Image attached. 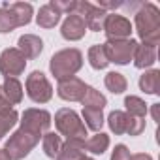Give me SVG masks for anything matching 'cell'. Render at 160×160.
<instances>
[{"mask_svg":"<svg viewBox=\"0 0 160 160\" xmlns=\"http://www.w3.org/2000/svg\"><path fill=\"white\" fill-rule=\"evenodd\" d=\"M136 30L141 38V43L158 45L160 40V10L152 2L139 4V10L136 12Z\"/></svg>","mask_w":160,"mask_h":160,"instance_id":"6da1fadb","label":"cell"},{"mask_svg":"<svg viewBox=\"0 0 160 160\" xmlns=\"http://www.w3.org/2000/svg\"><path fill=\"white\" fill-rule=\"evenodd\" d=\"M81 66H83V53L79 49H75V47L60 49L49 60V70L55 75L57 81L73 77L79 70H81Z\"/></svg>","mask_w":160,"mask_h":160,"instance_id":"7a4b0ae2","label":"cell"},{"mask_svg":"<svg viewBox=\"0 0 160 160\" xmlns=\"http://www.w3.org/2000/svg\"><path fill=\"white\" fill-rule=\"evenodd\" d=\"M42 138H43V136H38V134H34V132H30V130L19 126V130H15V132L10 136V139L6 141L4 151L10 154L12 160H23L25 156L30 154V151L40 143Z\"/></svg>","mask_w":160,"mask_h":160,"instance_id":"3957f363","label":"cell"},{"mask_svg":"<svg viewBox=\"0 0 160 160\" xmlns=\"http://www.w3.org/2000/svg\"><path fill=\"white\" fill-rule=\"evenodd\" d=\"M55 126L60 136H66V139H83L85 141L89 136L83 121L70 108H62L55 113Z\"/></svg>","mask_w":160,"mask_h":160,"instance_id":"277c9868","label":"cell"},{"mask_svg":"<svg viewBox=\"0 0 160 160\" xmlns=\"http://www.w3.org/2000/svg\"><path fill=\"white\" fill-rule=\"evenodd\" d=\"M25 87H27L28 98H30L32 102H36V104H45V102H49V100L53 98V87H51L49 79L45 77L43 72L34 70V72L27 77Z\"/></svg>","mask_w":160,"mask_h":160,"instance_id":"5b68a950","label":"cell"},{"mask_svg":"<svg viewBox=\"0 0 160 160\" xmlns=\"http://www.w3.org/2000/svg\"><path fill=\"white\" fill-rule=\"evenodd\" d=\"M104 45H106L109 64L115 62L119 66H124L134 58V51L138 47V42L132 38H128V40H108V43H104Z\"/></svg>","mask_w":160,"mask_h":160,"instance_id":"8992f818","label":"cell"},{"mask_svg":"<svg viewBox=\"0 0 160 160\" xmlns=\"http://www.w3.org/2000/svg\"><path fill=\"white\" fill-rule=\"evenodd\" d=\"M21 126L38 134V136H43L45 132H49V126L53 122L51 119V113L45 111V109H38V108H28L23 111L21 115Z\"/></svg>","mask_w":160,"mask_h":160,"instance_id":"52a82bcc","label":"cell"},{"mask_svg":"<svg viewBox=\"0 0 160 160\" xmlns=\"http://www.w3.org/2000/svg\"><path fill=\"white\" fill-rule=\"evenodd\" d=\"M27 58L17 47H8L0 53V73L4 77H17L25 72Z\"/></svg>","mask_w":160,"mask_h":160,"instance_id":"ba28073f","label":"cell"},{"mask_svg":"<svg viewBox=\"0 0 160 160\" xmlns=\"http://www.w3.org/2000/svg\"><path fill=\"white\" fill-rule=\"evenodd\" d=\"M73 13L81 15L87 25V30H92V32H100L104 28V21L108 17L106 10H102L100 6L91 4V2H75Z\"/></svg>","mask_w":160,"mask_h":160,"instance_id":"9c48e42d","label":"cell"},{"mask_svg":"<svg viewBox=\"0 0 160 160\" xmlns=\"http://www.w3.org/2000/svg\"><path fill=\"white\" fill-rule=\"evenodd\" d=\"M108 36V40H128L132 34V23L119 13H108L102 28Z\"/></svg>","mask_w":160,"mask_h":160,"instance_id":"30bf717a","label":"cell"},{"mask_svg":"<svg viewBox=\"0 0 160 160\" xmlns=\"http://www.w3.org/2000/svg\"><path fill=\"white\" fill-rule=\"evenodd\" d=\"M89 85H85V81H81L79 77H68V79H62L58 81V87H57V94L66 100V102H81V98L85 96V91H87Z\"/></svg>","mask_w":160,"mask_h":160,"instance_id":"8fae6325","label":"cell"},{"mask_svg":"<svg viewBox=\"0 0 160 160\" xmlns=\"http://www.w3.org/2000/svg\"><path fill=\"white\" fill-rule=\"evenodd\" d=\"M85 32H87V25H85L83 17L77 15V13H70V15L64 19L62 27H60V34H62V38L68 40V42H77V40H81V38L85 36Z\"/></svg>","mask_w":160,"mask_h":160,"instance_id":"7c38bea8","label":"cell"},{"mask_svg":"<svg viewBox=\"0 0 160 160\" xmlns=\"http://www.w3.org/2000/svg\"><path fill=\"white\" fill-rule=\"evenodd\" d=\"M57 160H94L92 156L85 154V141L83 139H66L57 154Z\"/></svg>","mask_w":160,"mask_h":160,"instance_id":"4fadbf2b","label":"cell"},{"mask_svg":"<svg viewBox=\"0 0 160 160\" xmlns=\"http://www.w3.org/2000/svg\"><path fill=\"white\" fill-rule=\"evenodd\" d=\"M17 49L25 55V58H36L43 51V42L36 34H23L17 42Z\"/></svg>","mask_w":160,"mask_h":160,"instance_id":"5bb4252c","label":"cell"},{"mask_svg":"<svg viewBox=\"0 0 160 160\" xmlns=\"http://www.w3.org/2000/svg\"><path fill=\"white\" fill-rule=\"evenodd\" d=\"M134 66L139 70H147L156 62V47L147 45V43H138L134 51Z\"/></svg>","mask_w":160,"mask_h":160,"instance_id":"9a60e30c","label":"cell"},{"mask_svg":"<svg viewBox=\"0 0 160 160\" xmlns=\"http://www.w3.org/2000/svg\"><path fill=\"white\" fill-rule=\"evenodd\" d=\"M139 89L145 94H158L160 91V72L158 70H145L139 75Z\"/></svg>","mask_w":160,"mask_h":160,"instance_id":"2e32d148","label":"cell"},{"mask_svg":"<svg viewBox=\"0 0 160 160\" xmlns=\"http://www.w3.org/2000/svg\"><path fill=\"white\" fill-rule=\"evenodd\" d=\"M2 91L8 98V102L12 106L21 104L23 100V85L17 77H4V83H2Z\"/></svg>","mask_w":160,"mask_h":160,"instance_id":"e0dca14e","label":"cell"},{"mask_svg":"<svg viewBox=\"0 0 160 160\" xmlns=\"http://www.w3.org/2000/svg\"><path fill=\"white\" fill-rule=\"evenodd\" d=\"M6 6H8L10 12L15 15L19 27H25V25H28V23L32 21V15H34L32 4H28V2H13V4H8V2H6Z\"/></svg>","mask_w":160,"mask_h":160,"instance_id":"ac0fdd59","label":"cell"},{"mask_svg":"<svg viewBox=\"0 0 160 160\" xmlns=\"http://www.w3.org/2000/svg\"><path fill=\"white\" fill-rule=\"evenodd\" d=\"M58 21H60V13L51 4L42 6L40 12H38V15H36V23L42 28H53L55 25H58Z\"/></svg>","mask_w":160,"mask_h":160,"instance_id":"d6986e66","label":"cell"},{"mask_svg":"<svg viewBox=\"0 0 160 160\" xmlns=\"http://www.w3.org/2000/svg\"><path fill=\"white\" fill-rule=\"evenodd\" d=\"M87 57H89V64H91L94 70H104V68H108V64H109V58H108V53H106V45H104V43L92 45V47L89 49Z\"/></svg>","mask_w":160,"mask_h":160,"instance_id":"ffe728a7","label":"cell"},{"mask_svg":"<svg viewBox=\"0 0 160 160\" xmlns=\"http://www.w3.org/2000/svg\"><path fill=\"white\" fill-rule=\"evenodd\" d=\"M108 147H109V136L104 132H96L94 136L85 139V149L92 154H102L108 151Z\"/></svg>","mask_w":160,"mask_h":160,"instance_id":"44dd1931","label":"cell"},{"mask_svg":"<svg viewBox=\"0 0 160 160\" xmlns=\"http://www.w3.org/2000/svg\"><path fill=\"white\" fill-rule=\"evenodd\" d=\"M81 104H83V108H91V109H104V108H106V104H108V100H106V96H104L100 91H96L94 87H87L85 96L81 98Z\"/></svg>","mask_w":160,"mask_h":160,"instance_id":"7402d4cb","label":"cell"},{"mask_svg":"<svg viewBox=\"0 0 160 160\" xmlns=\"http://www.w3.org/2000/svg\"><path fill=\"white\" fill-rule=\"evenodd\" d=\"M104 83H106V89L113 94H122L128 87V81H126V77L119 72H109L104 79Z\"/></svg>","mask_w":160,"mask_h":160,"instance_id":"603a6c76","label":"cell"},{"mask_svg":"<svg viewBox=\"0 0 160 160\" xmlns=\"http://www.w3.org/2000/svg\"><path fill=\"white\" fill-rule=\"evenodd\" d=\"M108 124H109V128H111L113 134L122 136V134H126V128H128V115L124 111H121V109H115V111L109 113Z\"/></svg>","mask_w":160,"mask_h":160,"instance_id":"cb8c5ba5","label":"cell"},{"mask_svg":"<svg viewBox=\"0 0 160 160\" xmlns=\"http://www.w3.org/2000/svg\"><path fill=\"white\" fill-rule=\"evenodd\" d=\"M42 147L49 158H57V154L60 152V147H62V139L55 132H45L42 138Z\"/></svg>","mask_w":160,"mask_h":160,"instance_id":"d4e9b609","label":"cell"},{"mask_svg":"<svg viewBox=\"0 0 160 160\" xmlns=\"http://www.w3.org/2000/svg\"><path fill=\"white\" fill-rule=\"evenodd\" d=\"M124 108H126L124 113L130 115V117L145 119V115H147V104L139 96H126L124 98Z\"/></svg>","mask_w":160,"mask_h":160,"instance_id":"484cf974","label":"cell"},{"mask_svg":"<svg viewBox=\"0 0 160 160\" xmlns=\"http://www.w3.org/2000/svg\"><path fill=\"white\" fill-rule=\"evenodd\" d=\"M83 119H85V126L94 130V132H100L102 126H104V113L102 109H91V108H83Z\"/></svg>","mask_w":160,"mask_h":160,"instance_id":"4316f807","label":"cell"},{"mask_svg":"<svg viewBox=\"0 0 160 160\" xmlns=\"http://www.w3.org/2000/svg\"><path fill=\"white\" fill-rule=\"evenodd\" d=\"M19 121V113L10 108V109H4V111H0V139H2Z\"/></svg>","mask_w":160,"mask_h":160,"instance_id":"83f0119b","label":"cell"},{"mask_svg":"<svg viewBox=\"0 0 160 160\" xmlns=\"http://www.w3.org/2000/svg\"><path fill=\"white\" fill-rule=\"evenodd\" d=\"M19 25H17V19L15 15L10 12V8L4 4L2 8H0V34H8L12 30H15Z\"/></svg>","mask_w":160,"mask_h":160,"instance_id":"f1b7e54d","label":"cell"},{"mask_svg":"<svg viewBox=\"0 0 160 160\" xmlns=\"http://www.w3.org/2000/svg\"><path fill=\"white\" fill-rule=\"evenodd\" d=\"M145 130V119H138V117H130L128 115V128L126 134L128 136H139Z\"/></svg>","mask_w":160,"mask_h":160,"instance_id":"f546056e","label":"cell"},{"mask_svg":"<svg viewBox=\"0 0 160 160\" xmlns=\"http://www.w3.org/2000/svg\"><path fill=\"white\" fill-rule=\"evenodd\" d=\"M130 158H132V154L126 145H122V143L115 145V149L111 152V160H130Z\"/></svg>","mask_w":160,"mask_h":160,"instance_id":"4dcf8cb0","label":"cell"},{"mask_svg":"<svg viewBox=\"0 0 160 160\" xmlns=\"http://www.w3.org/2000/svg\"><path fill=\"white\" fill-rule=\"evenodd\" d=\"M10 108H12V104L8 102V98H6V94H4V91H2V87H0V111L10 109Z\"/></svg>","mask_w":160,"mask_h":160,"instance_id":"1f68e13d","label":"cell"},{"mask_svg":"<svg viewBox=\"0 0 160 160\" xmlns=\"http://www.w3.org/2000/svg\"><path fill=\"white\" fill-rule=\"evenodd\" d=\"M130 160H152V156L147 154V152H138V154H132Z\"/></svg>","mask_w":160,"mask_h":160,"instance_id":"d6a6232c","label":"cell"},{"mask_svg":"<svg viewBox=\"0 0 160 160\" xmlns=\"http://www.w3.org/2000/svg\"><path fill=\"white\" fill-rule=\"evenodd\" d=\"M158 108H160V104H152L151 115H152V119H154V121H158Z\"/></svg>","mask_w":160,"mask_h":160,"instance_id":"836d02e7","label":"cell"},{"mask_svg":"<svg viewBox=\"0 0 160 160\" xmlns=\"http://www.w3.org/2000/svg\"><path fill=\"white\" fill-rule=\"evenodd\" d=\"M0 160H12V158H10V154H8L4 149H0Z\"/></svg>","mask_w":160,"mask_h":160,"instance_id":"e575fe53","label":"cell"}]
</instances>
